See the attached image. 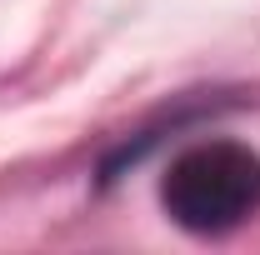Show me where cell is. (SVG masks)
Returning <instances> with one entry per match:
<instances>
[{"instance_id": "obj_1", "label": "cell", "mask_w": 260, "mask_h": 255, "mask_svg": "<svg viewBox=\"0 0 260 255\" xmlns=\"http://www.w3.org/2000/svg\"><path fill=\"white\" fill-rule=\"evenodd\" d=\"M160 205L190 235H230L260 215V155L240 140H200L165 165Z\"/></svg>"}]
</instances>
